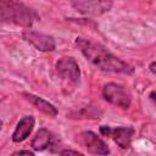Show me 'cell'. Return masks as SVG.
<instances>
[{
	"instance_id": "6da1fadb",
	"label": "cell",
	"mask_w": 156,
	"mask_h": 156,
	"mask_svg": "<svg viewBox=\"0 0 156 156\" xmlns=\"http://www.w3.org/2000/svg\"><path fill=\"white\" fill-rule=\"evenodd\" d=\"M76 45L79 48L80 52L85 56V58L101 71L122 74H132L134 72L130 65L107 51V49L100 44H96L84 38H77Z\"/></svg>"
},
{
	"instance_id": "9c48e42d",
	"label": "cell",
	"mask_w": 156,
	"mask_h": 156,
	"mask_svg": "<svg viewBox=\"0 0 156 156\" xmlns=\"http://www.w3.org/2000/svg\"><path fill=\"white\" fill-rule=\"evenodd\" d=\"M22 95L24 96L26 100H28L35 108H38L43 113H45V115H48L50 117L57 116V108L52 104H50L49 101L44 100L43 98L37 96V95H33V94H29V93H23Z\"/></svg>"
},
{
	"instance_id": "3957f363",
	"label": "cell",
	"mask_w": 156,
	"mask_h": 156,
	"mask_svg": "<svg viewBox=\"0 0 156 156\" xmlns=\"http://www.w3.org/2000/svg\"><path fill=\"white\" fill-rule=\"evenodd\" d=\"M102 96L107 102L122 108H129L132 102L129 91L123 85L117 83L105 84L102 88Z\"/></svg>"
},
{
	"instance_id": "9a60e30c",
	"label": "cell",
	"mask_w": 156,
	"mask_h": 156,
	"mask_svg": "<svg viewBox=\"0 0 156 156\" xmlns=\"http://www.w3.org/2000/svg\"><path fill=\"white\" fill-rule=\"evenodd\" d=\"M149 69H150V72H151L152 74H155V76H156V61H154V62H151V63H150Z\"/></svg>"
},
{
	"instance_id": "8992f818",
	"label": "cell",
	"mask_w": 156,
	"mask_h": 156,
	"mask_svg": "<svg viewBox=\"0 0 156 156\" xmlns=\"http://www.w3.org/2000/svg\"><path fill=\"white\" fill-rule=\"evenodd\" d=\"M80 140L85 149L94 155H100V156H106L110 154V149L106 145V143L100 139L94 132H83L80 133Z\"/></svg>"
},
{
	"instance_id": "8fae6325",
	"label": "cell",
	"mask_w": 156,
	"mask_h": 156,
	"mask_svg": "<svg viewBox=\"0 0 156 156\" xmlns=\"http://www.w3.org/2000/svg\"><path fill=\"white\" fill-rule=\"evenodd\" d=\"M50 144H51V134L45 128H40L32 140V147L35 151H43L48 149Z\"/></svg>"
},
{
	"instance_id": "4fadbf2b",
	"label": "cell",
	"mask_w": 156,
	"mask_h": 156,
	"mask_svg": "<svg viewBox=\"0 0 156 156\" xmlns=\"http://www.w3.org/2000/svg\"><path fill=\"white\" fill-rule=\"evenodd\" d=\"M11 156H34V154L29 150H21V151H16L13 152Z\"/></svg>"
},
{
	"instance_id": "5bb4252c",
	"label": "cell",
	"mask_w": 156,
	"mask_h": 156,
	"mask_svg": "<svg viewBox=\"0 0 156 156\" xmlns=\"http://www.w3.org/2000/svg\"><path fill=\"white\" fill-rule=\"evenodd\" d=\"M100 132H101V134H102V135L108 136V135H111L112 129H111L108 126H101V127H100Z\"/></svg>"
},
{
	"instance_id": "277c9868",
	"label": "cell",
	"mask_w": 156,
	"mask_h": 156,
	"mask_svg": "<svg viewBox=\"0 0 156 156\" xmlns=\"http://www.w3.org/2000/svg\"><path fill=\"white\" fill-rule=\"evenodd\" d=\"M72 6L83 15L89 16H100L111 10V1H101V0H83V1H73Z\"/></svg>"
},
{
	"instance_id": "7c38bea8",
	"label": "cell",
	"mask_w": 156,
	"mask_h": 156,
	"mask_svg": "<svg viewBox=\"0 0 156 156\" xmlns=\"http://www.w3.org/2000/svg\"><path fill=\"white\" fill-rule=\"evenodd\" d=\"M60 156H84L82 152H78V151H74V150H69V149H65L61 151Z\"/></svg>"
},
{
	"instance_id": "ba28073f",
	"label": "cell",
	"mask_w": 156,
	"mask_h": 156,
	"mask_svg": "<svg viewBox=\"0 0 156 156\" xmlns=\"http://www.w3.org/2000/svg\"><path fill=\"white\" fill-rule=\"evenodd\" d=\"M34 123H35V121H34L33 116H26L22 119H20V122L17 123V126L12 133V140L15 143H21V141L26 140L30 135V133L34 128Z\"/></svg>"
},
{
	"instance_id": "30bf717a",
	"label": "cell",
	"mask_w": 156,
	"mask_h": 156,
	"mask_svg": "<svg viewBox=\"0 0 156 156\" xmlns=\"http://www.w3.org/2000/svg\"><path fill=\"white\" fill-rule=\"evenodd\" d=\"M133 134H134V129L132 127H117L112 129L111 136L119 147L128 149L130 146Z\"/></svg>"
},
{
	"instance_id": "52a82bcc",
	"label": "cell",
	"mask_w": 156,
	"mask_h": 156,
	"mask_svg": "<svg viewBox=\"0 0 156 156\" xmlns=\"http://www.w3.org/2000/svg\"><path fill=\"white\" fill-rule=\"evenodd\" d=\"M56 71L62 78L69 82H77L80 77V71L77 61L69 56L61 57L56 62Z\"/></svg>"
},
{
	"instance_id": "7a4b0ae2",
	"label": "cell",
	"mask_w": 156,
	"mask_h": 156,
	"mask_svg": "<svg viewBox=\"0 0 156 156\" xmlns=\"http://www.w3.org/2000/svg\"><path fill=\"white\" fill-rule=\"evenodd\" d=\"M0 17L4 22H11L22 27H30L37 20L38 15L34 10L18 1H0Z\"/></svg>"
},
{
	"instance_id": "5b68a950",
	"label": "cell",
	"mask_w": 156,
	"mask_h": 156,
	"mask_svg": "<svg viewBox=\"0 0 156 156\" xmlns=\"http://www.w3.org/2000/svg\"><path fill=\"white\" fill-rule=\"evenodd\" d=\"M23 38L27 41H29L39 51H52L56 48L54 38L51 35H48L44 33L27 29L23 32Z\"/></svg>"
}]
</instances>
